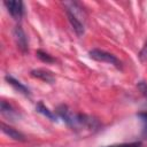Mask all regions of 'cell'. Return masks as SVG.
Masks as SVG:
<instances>
[{
  "label": "cell",
  "instance_id": "obj_1",
  "mask_svg": "<svg viewBox=\"0 0 147 147\" xmlns=\"http://www.w3.org/2000/svg\"><path fill=\"white\" fill-rule=\"evenodd\" d=\"M90 56H91L93 60H95V61L105 62V63H110V64H114V65L117 67V68L121 67L119 60H118L115 55H113V54H110V53H108V52H106V51L94 48V49L90 51Z\"/></svg>",
  "mask_w": 147,
  "mask_h": 147
},
{
  "label": "cell",
  "instance_id": "obj_2",
  "mask_svg": "<svg viewBox=\"0 0 147 147\" xmlns=\"http://www.w3.org/2000/svg\"><path fill=\"white\" fill-rule=\"evenodd\" d=\"M5 6L7 7L9 14L15 18L20 20L23 15V2L22 1H5Z\"/></svg>",
  "mask_w": 147,
  "mask_h": 147
},
{
  "label": "cell",
  "instance_id": "obj_3",
  "mask_svg": "<svg viewBox=\"0 0 147 147\" xmlns=\"http://www.w3.org/2000/svg\"><path fill=\"white\" fill-rule=\"evenodd\" d=\"M65 13H67V16H68V20L72 26V29L75 30V32L78 34V36H83L84 32H85V29H84V24L80 22V20L77 17L76 14H74L71 10L69 9H65Z\"/></svg>",
  "mask_w": 147,
  "mask_h": 147
},
{
  "label": "cell",
  "instance_id": "obj_4",
  "mask_svg": "<svg viewBox=\"0 0 147 147\" xmlns=\"http://www.w3.org/2000/svg\"><path fill=\"white\" fill-rule=\"evenodd\" d=\"M14 38H15L17 47L22 52H26L28 51V39H26V36L21 26H16L14 29Z\"/></svg>",
  "mask_w": 147,
  "mask_h": 147
},
{
  "label": "cell",
  "instance_id": "obj_5",
  "mask_svg": "<svg viewBox=\"0 0 147 147\" xmlns=\"http://www.w3.org/2000/svg\"><path fill=\"white\" fill-rule=\"evenodd\" d=\"M31 76L36 77L38 79H41L46 83H49V84L55 82V77H54L53 72H51L49 70H46V69H34L31 71Z\"/></svg>",
  "mask_w": 147,
  "mask_h": 147
},
{
  "label": "cell",
  "instance_id": "obj_6",
  "mask_svg": "<svg viewBox=\"0 0 147 147\" xmlns=\"http://www.w3.org/2000/svg\"><path fill=\"white\" fill-rule=\"evenodd\" d=\"M0 111L5 117H7L11 121L17 119V117H18V113L9 103H7L5 100H2L1 103H0Z\"/></svg>",
  "mask_w": 147,
  "mask_h": 147
},
{
  "label": "cell",
  "instance_id": "obj_7",
  "mask_svg": "<svg viewBox=\"0 0 147 147\" xmlns=\"http://www.w3.org/2000/svg\"><path fill=\"white\" fill-rule=\"evenodd\" d=\"M1 130H2V132H3L5 134H7L9 138H11V139H14V140H18V141H24V140H25V137H24L20 131L13 129L11 126L7 125V124L3 123V122L1 123Z\"/></svg>",
  "mask_w": 147,
  "mask_h": 147
},
{
  "label": "cell",
  "instance_id": "obj_8",
  "mask_svg": "<svg viewBox=\"0 0 147 147\" xmlns=\"http://www.w3.org/2000/svg\"><path fill=\"white\" fill-rule=\"evenodd\" d=\"M5 78H6V80H7L17 92H21V93H23L24 95H29V94H30L29 88H28L26 86H24V85H23L21 82H18L17 79H15L13 76H8V75H7Z\"/></svg>",
  "mask_w": 147,
  "mask_h": 147
},
{
  "label": "cell",
  "instance_id": "obj_9",
  "mask_svg": "<svg viewBox=\"0 0 147 147\" xmlns=\"http://www.w3.org/2000/svg\"><path fill=\"white\" fill-rule=\"evenodd\" d=\"M36 109H37V111L38 113H40V114H42L44 116H46L47 118H49L51 121H57V116L52 111V110H49L41 101H39L38 103H37V106H36Z\"/></svg>",
  "mask_w": 147,
  "mask_h": 147
},
{
  "label": "cell",
  "instance_id": "obj_10",
  "mask_svg": "<svg viewBox=\"0 0 147 147\" xmlns=\"http://www.w3.org/2000/svg\"><path fill=\"white\" fill-rule=\"evenodd\" d=\"M37 56H38L42 62H46V63H52V62H54V59H53L49 54H47V53H45V52H42V51H38V52H37Z\"/></svg>",
  "mask_w": 147,
  "mask_h": 147
},
{
  "label": "cell",
  "instance_id": "obj_11",
  "mask_svg": "<svg viewBox=\"0 0 147 147\" xmlns=\"http://www.w3.org/2000/svg\"><path fill=\"white\" fill-rule=\"evenodd\" d=\"M139 118L142 122V127H144V133L147 136V113H140L138 114Z\"/></svg>",
  "mask_w": 147,
  "mask_h": 147
},
{
  "label": "cell",
  "instance_id": "obj_12",
  "mask_svg": "<svg viewBox=\"0 0 147 147\" xmlns=\"http://www.w3.org/2000/svg\"><path fill=\"white\" fill-rule=\"evenodd\" d=\"M107 147H141V142H127V144H118V145H111Z\"/></svg>",
  "mask_w": 147,
  "mask_h": 147
},
{
  "label": "cell",
  "instance_id": "obj_13",
  "mask_svg": "<svg viewBox=\"0 0 147 147\" xmlns=\"http://www.w3.org/2000/svg\"><path fill=\"white\" fill-rule=\"evenodd\" d=\"M138 87H139L140 92L142 93V95L147 99V83H145V82H140V83L138 84Z\"/></svg>",
  "mask_w": 147,
  "mask_h": 147
},
{
  "label": "cell",
  "instance_id": "obj_14",
  "mask_svg": "<svg viewBox=\"0 0 147 147\" xmlns=\"http://www.w3.org/2000/svg\"><path fill=\"white\" fill-rule=\"evenodd\" d=\"M139 57L141 61H147V42L144 45V47L141 48L140 53H139Z\"/></svg>",
  "mask_w": 147,
  "mask_h": 147
}]
</instances>
